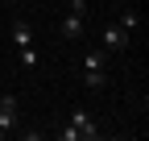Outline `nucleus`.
I'll list each match as a JSON object with an SVG mask.
<instances>
[{"label": "nucleus", "instance_id": "obj_1", "mask_svg": "<svg viewBox=\"0 0 149 141\" xmlns=\"http://www.w3.org/2000/svg\"><path fill=\"white\" fill-rule=\"evenodd\" d=\"M79 79L91 91H104L108 87V50H87L79 58Z\"/></svg>", "mask_w": 149, "mask_h": 141}, {"label": "nucleus", "instance_id": "obj_8", "mask_svg": "<svg viewBox=\"0 0 149 141\" xmlns=\"http://www.w3.org/2000/svg\"><path fill=\"white\" fill-rule=\"evenodd\" d=\"M8 4H17V0H8Z\"/></svg>", "mask_w": 149, "mask_h": 141}, {"label": "nucleus", "instance_id": "obj_2", "mask_svg": "<svg viewBox=\"0 0 149 141\" xmlns=\"http://www.w3.org/2000/svg\"><path fill=\"white\" fill-rule=\"evenodd\" d=\"M58 137H62V141H95V137H100V129H95V120H91V112L74 108V112H70V120H66V129H62Z\"/></svg>", "mask_w": 149, "mask_h": 141}, {"label": "nucleus", "instance_id": "obj_5", "mask_svg": "<svg viewBox=\"0 0 149 141\" xmlns=\"http://www.w3.org/2000/svg\"><path fill=\"white\" fill-rule=\"evenodd\" d=\"M21 129V108H17V96H0V133H13Z\"/></svg>", "mask_w": 149, "mask_h": 141}, {"label": "nucleus", "instance_id": "obj_6", "mask_svg": "<svg viewBox=\"0 0 149 141\" xmlns=\"http://www.w3.org/2000/svg\"><path fill=\"white\" fill-rule=\"evenodd\" d=\"M128 38H133V33H124L120 25H104V33H100V50L120 54V50H128Z\"/></svg>", "mask_w": 149, "mask_h": 141}, {"label": "nucleus", "instance_id": "obj_3", "mask_svg": "<svg viewBox=\"0 0 149 141\" xmlns=\"http://www.w3.org/2000/svg\"><path fill=\"white\" fill-rule=\"evenodd\" d=\"M13 42H17V54H21V66L33 70V66H37V50H33V29H29V21H13Z\"/></svg>", "mask_w": 149, "mask_h": 141}, {"label": "nucleus", "instance_id": "obj_4", "mask_svg": "<svg viewBox=\"0 0 149 141\" xmlns=\"http://www.w3.org/2000/svg\"><path fill=\"white\" fill-rule=\"evenodd\" d=\"M83 21H87V0H70V8H66V17H62L58 33H62L66 42H79V38H83Z\"/></svg>", "mask_w": 149, "mask_h": 141}, {"label": "nucleus", "instance_id": "obj_7", "mask_svg": "<svg viewBox=\"0 0 149 141\" xmlns=\"http://www.w3.org/2000/svg\"><path fill=\"white\" fill-rule=\"evenodd\" d=\"M116 25H120L124 33H133V29L141 25V13H137V8H124V13H120V21H116Z\"/></svg>", "mask_w": 149, "mask_h": 141}]
</instances>
